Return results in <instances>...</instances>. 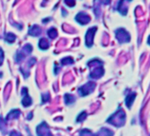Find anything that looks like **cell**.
<instances>
[{
    "mask_svg": "<svg viewBox=\"0 0 150 136\" xmlns=\"http://www.w3.org/2000/svg\"><path fill=\"white\" fill-rule=\"evenodd\" d=\"M87 66L89 67H93L89 77L92 79H99L101 78L104 73V70L103 67V62L100 61L99 59H93L91 61H89L87 63Z\"/></svg>",
    "mask_w": 150,
    "mask_h": 136,
    "instance_id": "obj_1",
    "label": "cell"
},
{
    "mask_svg": "<svg viewBox=\"0 0 150 136\" xmlns=\"http://www.w3.org/2000/svg\"><path fill=\"white\" fill-rule=\"evenodd\" d=\"M108 123L117 126V127H121L125 125V113L122 109H119L117 112H115L113 115H111L108 120Z\"/></svg>",
    "mask_w": 150,
    "mask_h": 136,
    "instance_id": "obj_2",
    "label": "cell"
},
{
    "mask_svg": "<svg viewBox=\"0 0 150 136\" xmlns=\"http://www.w3.org/2000/svg\"><path fill=\"white\" fill-rule=\"evenodd\" d=\"M95 88V83L89 81L87 84L81 86L80 87H79V94L81 97H86L87 95H89L90 93H92L94 91V89Z\"/></svg>",
    "mask_w": 150,
    "mask_h": 136,
    "instance_id": "obj_3",
    "label": "cell"
},
{
    "mask_svg": "<svg viewBox=\"0 0 150 136\" xmlns=\"http://www.w3.org/2000/svg\"><path fill=\"white\" fill-rule=\"evenodd\" d=\"M116 34V37L118 40L119 42L123 43V42H128L131 39L130 34L124 28H118V30H116L115 32Z\"/></svg>",
    "mask_w": 150,
    "mask_h": 136,
    "instance_id": "obj_4",
    "label": "cell"
},
{
    "mask_svg": "<svg viewBox=\"0 0 150 136\" xmlns=\"http://www.w3.org/2000/svg\"><path fill=\"white\" fill-rule=\"evenodd\" d=\"M32 51V46L30 44H26L25 46L17 52L16 57H15V61L16 62H20V60H22L25 56H27V54H29Z\"/></svg>",
    "mask_w": 150,
    "mask_h": 136,
    "instance_id": "obj_5",
    "label": "cell"
},
{
    "mask_svg": "<svg viewBox=\"0 0 150 136\" xmlns=\"http://www.w3.org/2000/svg\"><path fill=\"white\" fill-rule=\"evenodd\" d=\"M36 132H37L38 136H52L51 130H49V127L46 124V122L41 123L36 127Z\"/></svg>",
    "mask_w": 150,
    "mask_h": 136,
    "instance_id": "obj_6",
    "label": "cell"
},
{
    "mask_svg": "<svg viewBox=\"0 0 150 136\" xmlns=\"http://www.w3.org/2000/svg\"><path fill=\"white\" fill-rule=\"evenodd\" d=\"M97 30L96 27H93L88 28V30L86 33V36H85V41H86V45L87 47H91L93 45V42H94V34Z\"/></svg>",
    "mask_w": 150,
    "mask_h": 136,
    "instance_id": "obj_7",
    "label": "cell"
},
{
    "mask_svg": "<svg viewBox=\"0 0 150 136\" xmlns=\"http://www.w3.org/2000/svg\"><path fill=\"white\" fill-rule=\"evenodd\" d=\"M22 94H24V97L21 101V104L24 107H28L29 105L32 104V99L27 94V87H24L22 89Z\"/></svg>",
    "mask_w": 150,
    "mask_h": 136,
    "instance_id": "obj_8",
    "label": "cell"
},
{
    "mask_svg": "<svg viewBox=\"0 0 150 136\" xmlns=\"http://www.w3.org/2000/svg\"><path fill=\"white\" fill-rule=\"evenodd\" d=\"M75 20L80 23L81 25H85V24H87L89 21H90V17L86 14V13H80L76 15L75 17Z\"/></svg>",
    "mask_w": 150,
    "mask_h": 136,
    "instance_id": "obj_9",
    "label": "cell"
},
{
    "mask_svg": "<svg viewBox=\"0 0 150 136\" xmlns=\"http://www.w3.org/2000/svg\"><path fill=\"white\" fill-rule=\"evenodd\" d=\"M41 33H42V30L38 25L32 26L28 30V34L32 36H39L41 35Z\"/></svg>",
    "mask_w": 150,
    "mask_h": 136,
    "instance_id": "obj_10",
    "label": "cell"
},
{
    "mask_svg": "<svg viewBox=\"0 0 150 136\" xmlns=\"http://www.w3.org/2000/svg\"><path fill=\"white\" fill-rule=\"evenodd\" d=\"M20 115V111L16 109V110H13L11 111L7 116H6V121H8V120H11V119H15V118H18Z\"/></svg>",
    "mask_w": 150,
    "mask_h": 136,
    "instance_id": "obj_11",
    "label": "cell"
},
{
    "mask_svg": "<svg viewBox=\"0 0 150 136\" xmlns=\"http://www.w3.org/2000/svg\"><path fill=\"white\" fill-rule=\"evenodd\" d=\"M93 136H113V132L107 128H102L97 133L93 134Z\"/></svg>",
    "mask_w": 150,
    "mask_h": 136,
    "instance_id": "obj_12",
    "label": "cell"
},
{
    "mask_svg": "<svg viewBox=\"0 0 150 136\" xmlns=\"http://www.w3.org/2000/svg\"><path fill=\"white\" fill-rule=\"evenodd\" d=\"M135 97H136L135 93H130L126 97V98H125V104H126V106L128 108H131V106H132V103H133V101L135 99Z\"/></svg>",
    "mask_w": 150,
    "mask_h": 136,
    "instance_id": "obj_13",
    "label": "cell"
},
{
    "mask_svg": "<svg viewBox=\"0 0 150 136\" xmlns=\"http://www.w3.org/2000/svg\"><path fill=\"white\" fill-rule=\"evenodd\" d=\"M49 41L46 39V38H42L40 41H39V48L42 49V50H47L49 48Z\"/></svg>",
    "mask_w": 150,
    "mask_h": 136,
    "instance_id": "obj_14",
    "label": "cell"
},
{
    "mask_svg": "<svg viewBox=\"0 0 150 136\" xmlns=\"http://www.w3.org/2000/svg\"><path fill=\"white\" fill-rule=\"evenodd\" d=\"M125 5V2H124V1H121L118 3V10L122 15H126V13H127V7Z\"/></svg>",
    "mask_w": 150,
    "mask_h": 136,
    "instance_id": "obj_15",
    "label": "cell"
},
{
    "mask_svg": "<svg viewBox=\"0 0 150 136\" xmlns=\"http://www.w3.org/2000/svg\"><path fill=\"white\" fill-rule=\"evenodd\" d=\"M75 101V97L71 95V94H65V104H73Z\"/></svg>",
    "mask_w": 150,
    "mask_h": 136,
    "instance_id": "obj_16",
    "label": "cell"
},
{
    "mask_svg": "<svg viewBox=\"0 0 150 136\" xmlns=\"http://www.w3.org/2000/svg\"><path fill=\"white\" fill-rule=\"evenodd\" d=\"M0 129L3 134L6 133V121L2 118V117H0Z\"/></svg>",
    "mask_w": 150,
    "mask_h": 136,
    "instance_id": "obj_17",
    "label": "cell"
},
{
    "mask_svg": "<svg viewBox=\"0 0 150 136\" xmlns=\"http://www.w3.org/2000/svg\"><path fill=\"white\" fill-rule=\"evenodd\" d=\"M48 35H49V38H51V39L56 38L57 35H58V31H57V29L54 28V27H51V29H49V30H48Z\"/></svg>",
    "mask_w": 150,
    "mask_h": 136,
    "instance_id": "obj_18",
    "label": "cell"
},
{
    "mask_svg": "<svg viewBox=\"0 0 150 136\" xmlns=\"http://www.w3.org/2000/svg\"><path fill=\"white\" fill-rule=\"evenodd\" d=\"M16 39V36L13 33H8L6 35V41L9 43H13Z\"/></svg>",
    "mask_w": 150,
    "mask_h": 136,
    "instance_id": "obj_19",
    "label": "cell"
},
{
    "mask_svg": "<svg viewBox=\"0 0 150 136\" xmlns=\"http://www.w3.org/2000/svg\"><path fill=\"white\" fill-rule=\"evenodd\" d=\"M61 63L63 65H71L73 63V59L71 57H66V58L61 59Z\"/></svg>",
    "mask_w": 150,
    "mask_h": 136,
    "instance_id": "obj_20",
    "label": "cell"
},
{
    "mask_svg": "<svg viewBox=\"0 0 150 136\" xmlns=\"http://www.w3.org/2000/svg\"><path fill=\"white\" fill-rule=\"evenodd\" d=\"M80 136H93V133L89 129H83L82 131H80Z\"/></svg>",
    "mask_w": 150,
    "mask_h": 136,
    "instance_id": "obj_21",
    "label": "cell"
},
{
    "mask_svg": "<svg viewBox=\"0 0 150 136\" xmlns=\"http://www.w3.org/2000/svg\"><path fill=\"white\" fill-rule=\"evenodd\" d=\"M86 117H87V113H86L85 111H82V112L78 116V118H77V122H82V121L86 118Z\"/></svg>",
    "mask_w": 150,
    "mask_h": 136,
    "instance_id": "obj_22",
    "label": "cell"
},
{
    "mask_svg": "<svg viewBox=\"0 0 150 136\" xmlns=\"http://www.w3.org/2000/svg\"><path fill=\"white\" fill-rule=\"evenodd\" d=\"M42 104H45V103H47L49 100V98H51V97H49V93H45V94H42Z\"/></svg>",
    "mask_w": 150,
    "mask_h": 136,
    "instance_id": "obj_23",
    "label": "cell"
},
{
    "mask_svg": "<svg viewBox=\"0 0 150 136\" xmlns=\"http://www.w3.org/2000/svg\"><path fill=\"white\" fill-rule=\"evenodd\" d=\"M3 61H4V51L0 48V66L3 64Z\"/></svg>",
    "mask_w": 150,
    "mask_h": 136,
    "instance_id": "obj_24",
    "label": "cell"
},
{
    "mask_svg": "<svg viewBox=\"0 0 150 136\" xmlns=\"http://www.w3.org/2000/svg\"><path fill=\"white\" fill-rule=\"evenodd\" d=\"M9 136H22V135L19 132H17V131H12Z\"/></svg>",
    "mask_w": 150,
    "mask_h": 136,
    "instance_id": "obj_25",
    "label": "cell"
},
{
    "mask_svg": "<svg viewBox=\"0 0 150 136\" xmlns=\"http://www.w3.org/2000/svg\"><path fill=\"white\" fill-rule=\"evenodd\" d=\"M65 3L66 5L70 6L71 7H72V6H73L75 5V2H73V1H72V2H71V1H65Z\"/></svg>",
    "mask_w": 150,
    "mask_h": 136,
    "instance_id": "obj_26",
    "label": "cell"
},
{
    "mask_svg": "<svg viewBox=\"0 0 150 136\" xmlns=\"http://www.w3.org/2000/svg\"><path fill=\"white\" fill-rule=\"evenodd\" d=\"M147 43L150 45V35H149V37H148V39H147Z\"/></svg>",
    "mask_w": 150,
    "mask_h": 136,
    "instance_id": "obj_27",
    "label": "cell"
}]
</instances>
